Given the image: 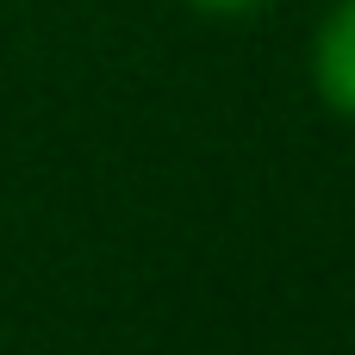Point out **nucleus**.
<instances>
[{
  "label": "nucleus",
  "mask_w": 355,
  "mask_h": 355,
  "mask_svg": "<svg viewBox=\"0 0 355 355\" xmlns=\"http://www.w3.org/2000/svg\"><path fill=\"white\" fill-rule=\"evenodd\" d=\"M181 6H193V12H206V19H250V12H262V6H275V0H181Z\"/></svg>",
  "instance_id": "nucleus-2"
},
{
  "label": "nucleus",
  "mask_w": 355,
  "mask_h": 355,
  "mask_svg": "<svg viewBox=\"0 0 355 355\" xmlns=\"http://www.w3.org/2000/svg\"><path fill=\"white\" fill-rule=\"evenodd\" d=\"M312 87L337 119L355 125V0H337L312 37Z\"/></svg>",
  "instance_id": "nucleus-1"
}]
</instances>
